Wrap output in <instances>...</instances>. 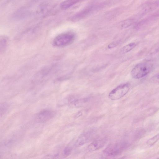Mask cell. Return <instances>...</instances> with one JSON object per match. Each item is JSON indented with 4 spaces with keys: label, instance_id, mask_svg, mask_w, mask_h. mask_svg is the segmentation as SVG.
<instances>
[{
    "label": "cell",
    "instance_id": "1",
    "mask_svg": "<svg viewBox=\"0 0 159 159\" xmlns=\"http://www.w3.org/2000/svg\"><path fill=\"white\" fill-rule=\"evenodd\" d=\"M152 65L148 63L138 64L134 66L131 72V75L134 79H139L147 75L152 70Z\"/></svg>",
    "mask_w": 159,
    "mask_h": 159
},
{
    "label": "cell",
    "instance_id": "2",
    "mask_svg": "<svg viewBox=\"0 0 159 159\" xmlns=\"http://www.w3.org/2000/svg\"><path fill=\"white\" fill-rule=\"evenodd\" d=\"M75 39L74 34L70 32L60 34L57 36L53 41V45L57 47H62L72 43Z\"/></svg>",
    "mask_w": 159,
    "mask_h": 159
},
{
    "label": "cell",
    "instance_id": "3",
    "mask_svg": "<svg viewBox=\"0 0 159 159\" xmlns=\"http://www.w3.org/2000/svg\"><path fill=\"white\" fill-rule=\"evenodd\" d=\"M129 89L130 86L129 84H121L110 92L108 98L112 100H118L126 95L129 92Z\"/></svg>",
    "mask_w": 159,
    "mask_h": 159
},
{
    "label": "cell",
    "instance_id": "4",
    "mask_svg": "<svg viewBox=\"0 0 159 159\" xmlns=\"http://www.w3.org/2000/svg\"><path fill=\"white\" fill-rule=\"evenodd\" d=\"M96 133V130L91 128L86 130L78 137L74 144L75 147H78L86 143L93 138Z\"/></svg>",
    "mask_w": 159,
    "mask_h": 159
},
{
    "label": "cell",
    "instance_id": "5",
    "mask_svg": "<svg viewBox=\"0 0 159 159\" xmlns=\"http://www.w3.org/2000/svg\"><path fill=\"white\" fill-rule=\"evenodd\" d=\"M125 143H118L111 144L103 151L104 153L109 157H114L120 154L125 147Z\"/></svg>",
    "mask_w": 159,
    "mask_h": 159
},
{
    "label": "cell",
    "instance_id": "6",
    "mask_svg": "<svg viewBox=\"0 0 159 159\" xmlns=\"http://www.w3.org/2000/svg\"><path fill=\"white\" fill-rule=\"evenodd\" d=\"M55 114V112L53 111L47 109L43 110L37 115L35 120L38 123H44L52 118Z\"/></svg>",
    "mask_w": 159,
    "mask_h": 159
},
{
    "label": "cell",
    "instance_id": "7",
    "mask_svg": "<svg viewBox=\"0 0 159 159\" xmlns=\"http://www.w3.org/2000/svg\"><path fill=\"white\" fill-rule=\"evenodd\" d=\"M106 141L105 138L96 140L88 146V150L89 152H93L98 150L105 145Z\"/></svg>",
    "mask_w": 159,
    "mask_h": 159
},
{
    "label": "cell",
    "instance_id": "8",
    "mask_svg": "<svg viewBox=\"0 0 159 159\" xmlns=\"http://www.w3.org/2000/svg\"><path fill=\"white\" fill-rule=\"evenodd\" d=\"M88 101V99L84 98L70 100L69 102V104L73 107H79L83 105Z\"/></svg>",
    "mask_w": 159,
    "mask_h": 159
},
{
    "label": "cell",
    "instance_id": "9",
    "mask_svg": "<svg viewBox=\"0 0 159 159\" xmlns=\"http://www.w3.org/2000/svg\"><path fill=\"white\" fill-rule=\"evenodd\" d=\"M79 0H66L62 2L60 7L62 9H66L77 3Z\"/></svg>",
    "mask_w": 159,
    "mask_h": 159
},
{
    "label": "cell",
    "instance_id": "10",
    "mask_svg": "<svg viewBox=\"0 0 159 159\" xmlns=\"http://www.w3.org/2000/svg\"><path fill=\"white\" fill-rule=\"evenodd\" d=\"M136 46V44L134 43H130L123 47L120 50V52L122 54L126 53L134 48Z\"/></svg>",
    "mask_w": 159,
    "mask_h": 159
},
{
    "label": "cell",
    "instance_id": "11",
    "mask_svg": "<svg viewBox=\"0 0 159 159\" xmlns=\"http://www.w3.org/2000/svg\"><path fill=\"white\" fill-rule=\"evenodd\" d=\"M8 43V39L6 37L2 36L0 38V52H3L6 49Z\"/></svg>",
    "mask_w": 159,
    "mask_h": 159
},
{
    "label": "cell",
    "instance_id": "12",
    "mask_svg": "<svg viewBox=\"0 0 159 159\" xmlns=\"http://www.w3.org/2000/svg\"><path fill=\"white\" fill-rule=\"evenodd\" d=\"M89 9H86L80 12L78 14L74 16L71 18V20H74L79 19L82 18L84 16L86 15L87 13L89 12Z\"/></svg>",
    "mask_w": 159,
    "mask_h": 159
},
{
    "label": "cell",
    "instance_id": "13",
    "mask_svg": "<svg viewBox=\"0 0 159 159\" xmlns=\"http://www.w3.org/2000/svg\"><path fill=\"white\" fill-rule=\"evenodd\" d=\"M159 140V134L156 135L148 139L146 142L147 144L151 146L156 143Z\"/></svg>",
    "mask_w": 159,
    "mask_h": 159
},
{
    "label": "cell",
    "instance_id": "14",
    "mask_svg": "<svg viewBox=\"0 0 159 159\" xmlns=\"http://www.w3.org/2000/svg\"><path fill=\"white\" fill-rule=\"evenodd\" d=\"M157 4V3L154 2H150L144 5L143 6V10L145 11H148L152 9L153 8L155 7Z\"/></svg>",
    "mask_w": 159,
    "mask_h": 159
},
{
    "label": "cell",
    "instance_id": "15",
    "mask_svg": "<svg viewBox=\"0 0 159 159\" xmlns=\"http://www.w3.org/2000/svg\"><path fill=\"white\" fill-rule=\"evenodd\" d=\"M134 22L132 20H127L124 21L122 23V26L123 27H127L131 25Z\"/></svg>",
    "mask_w": 159,
    "mask_h": 159
},
{
    "label": "cell",
    "instance_id": "16",
    "mask_svg": "<svg viewBox=\"0 0 159 159\" xmlns=\"http://www.w3.org/2000/svg\"><path fill=\"white\" fill-rule=\"evenodd\" d=\"M7 105L5 103H2L0 105V115H3L7 109Z\"/></svg>",
    "mask_w": 159,
    "mask_h": 159
},
{
    "label": "cell",
    "instance_id": "17",
    "mask_svg": "<svg viewBox=\"0 0 159 159\" xmlns=\"http://www.w3.org/2000/svg\"><path fill=\"white\" fill-rule=\"evenodd\" d=\"M150 81L154 83H159V74L152 76L150 79Z\"/></svg>",
    "mask_w": 159,
    "mask_h": 159
},
{
    "label": "cell",
    "instance_id": "18",
    "mask_svg": "<svg viewBox=\"0 0 159 159\" xmlns=\"http://www.w3.org/2000/svg\"><path fill=\"white\" fill-rule=\"evenodd\" d=\"M119 42L118 41H115L110 43L108 46L109 48H112L116 46L119 44Z\"/></svg>",
    "mask_w": 159,
    "mask_h": 159
},
{
    "label": "cell",
    "instance_id": "19",
    "mask_svg": "<svg viewBox=\"0 0 159 159\" xmlns=\"http://www.w3.org/2000/svg\"><path fill=\"white\" fill-rule=\"evenodd\" d=\"M71 149L69 148H66L64 151V154L66 156L69 155L70 153Z\"/></svg>",
    "mask_w": 159,
    "mask_h": 159
},
{
    "label": "cell",
    "instance_id": "20",
    "mask_svg": "<svg viewBox=\"0 0 159 159\" xmlns=\"http://www.w3.org/2000/svg\"><path fill=\"white\" fill-rule=\"evenodd\" d=\"M82 113L81 111L78 112L75 116V119L78 118H79L80 117V116H81V115H82Z\"/></svg>",
    "mask_w": 159,
    "mask_h": 159
}]
</instances>
